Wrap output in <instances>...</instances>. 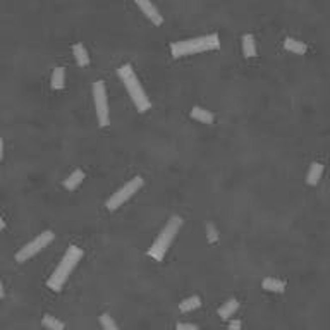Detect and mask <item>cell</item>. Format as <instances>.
Here are the masks:
<instances>
[{
  "instance_id": "23",
  "label": "cell",
  "mask_w": 330,
  "mask_h": 330,
  "mask_svg": "<svg viewBox=\"0 0 330 330\" xmlns=\"http://www.w3.org/2000/svg\"><path fill=\"white\" fill-rule=\"evenodd\" d=\"M227 330H241V320H231Z\"/></svg>"
},
{
  "instance_id": "9",
  "label": "cell",
  "mask_w": 330,
  "mask_h": 330,
  "mask_svg": "<svg viewBox=\"0 0 330 330\" xmlns=\"http://www.w3.org/2000/svg\"><path fill=\"white\" fill-rule=\"evenodd\" d=\"M322 174H324V164L320 162H313L310 165V170L306 174V184L308 186H317L322 179Z\"/></svg>"
},
{
  "instance_id": "25",
  "label": "cell",
  "mask_w": 330,
  "mask_h": 330,
  "mask_svg": "<svg viewBox=\"0 0 330 330\" xmlns=\"http://www.w3.org/2000/svg\"><path fill=\"white\" fill-rule=\"evenodd\" d=\"M3 227H5V220H3L2 217H0V231H2Z\"/></svg>"
},
{
  "instance_id": "1",
  "label": "cell",
  "mask_w": 330,
  "mask_h": 330,
  "mask_svg": "<svg viewBox=\"0 0 330 330\" xmlns=\"http://www.w3.org/2000/svg\"><path fill=\"white\" fill-rule=\"evenodd\" d=\"M219 47H220L219 35H217V33H212V35L198 36V38L175 41V43L170 45V52H172V57L179 59V57H186V55L201 54V52L217 50Z\"/></svg>"
},
{
  "instance_id": "14",
  "label": "cell",
  "mask_w": 330,
  "mask_h": 330,
  "mask_svg": "<svg viewBox=\"0 0 330 330\" xmlns=\"http://www.w3.org/2000/svg\"><path fill=\"white\" fill-rule=\"evenodd\" d=\"M284 48L289 52H292V54H298V55L306 54V50H308L306 43H303L301 40H296V38H286V41H284Z\"/></svg>"
},
{
  "instance_id": "6",
  "label": "cell",
  "mask_w": 330,
  "mask_h": 330,
  "mask_svg": "<svg viewBox=\"0 0 330 330\" xmlns=\"http://www.w3.org/2000/svg\"><path fill=\"white\" fill-rule=\"evenodd\" d=\"M54 241V232L52 231H45L41 234L36 236L33 241H29L28 245H24L19 251L16 253V261L17 263H24L29 258H33L35 254H38L43 248H47L50 243Z\"/></svg>"
},
{
  "instance_id": "16",
  "label": "cell",
  "mask_w": 330,
  "mask_h": 330,
  "mask_svg": "<svg viewBox=\"0 0 330 330\" xmlns=\"http://www.w3.org/2000/svg\"><path fill=\"white\" fill-rule=\"evenodd\" d=\"M82 179H84V172H82V170H74L73 174L69 175V177L64 179V187H66L67 191H74L82 182Z\"/></svg>"
},
{
  "instance_id": "15",
  "label": "cell",
  "mask_w": 330,
  "mask_h": 330,
  "mask_svg": "<svg viewBox=\"0 0 330 330\" xmlns=\"http://www.w3.org/2000/svg\"><path fill=\"white\" fill-rule=\"evenodd\" d=\"M191 117L194 119V121H200L203 124H212L213 122V114L210 110H206L203 107H193V110H191Z\"/></svg>"
},
{
  "instance_id": "3",
  "label": "cell",
  "mask_w": 330,
  "mask_h": 330,
  "mask_svg": "<svg viewBox=\"0 0 330 330\" xmlns=\"http://www.w3.org/2000/svg\"><path fill=\"white\" fill-rule=\"evenodd\" d=\"M82 258V249L78 246H69L66 251V254L62 256L61 263L57 265V268L54 270V273L50 275V279L47 280V286L48 289H52V291L59 292L62 289V286L66 284L67 277L73 273V270L76 268L78 261H80Z\"/></svg>"
},
{
  "instance_id": "20",
  "label": "cell",
  "mask_w": 330,
  "mask_h": 330,
  "mask_svg": "<svg viewBox=\"0 0 330 330\" xmlns=\"http://www.w3.org/2000/svg\"><path fill=\"white\" fill-rule=\"evenodd\" d=\"M100 324H102L103 330H119L117 324L114 322V318H112L110 315H107V313L100 315Z\"/></svg>"
},
{
  "instance_id": "13",
  "label": "cell",
  "mask_w": 330,
  "mask_h": 330,
  "mask_svg": "<svg viewBox=\"0 0 330 330\" xmlns=\"http://www.w3.org/2000/svg\"><path fill=\"white\" fill-rule=\"evenodd\" d=\"M73 54L74 57H76V62L80 67H86L89 66V55H88V50L84 48V45L82 43H76L73 47Z\"/></svg>"
},
{
  "instance_id": "4",
  "label": "cell",
  "mask_w": 330,
  "mask_h": 330,
  "mask_svg": "<svg viewBox=\"0 0 330 330\" xmlns=\"http://www.w3.org/2000/svg\"><path fill=\"white\" fill-rule=\"evenodd\" d=\"M182 226V219L179 215H172L168 219V222L165 224V227L160 231L159 238L155 239V243L148 249V256H152L155 261H162L165 253L168 251L172 241H174L175 234L179 232V229Z\"/></svg>"
},
{
  "instance_id": "21",
  "label": "cell",
  "mask_w": 330,
  "mask_h": 330,
  "mask_svg": "<svg viewBox=\"0 0 330 330\" xmlns=\"http://www.w3.org/2000/svg\"><path fill=\"white\" fill-rule=\"evenodd\" d=\"M206 234H208V241L210 243H215L217 239H219V236H217V229L213 227V226L206 227Z\"/></svg>"
},
{
  "instance_id": "12",
  "label": "cell",
  "mask_w": 330,
  "mask_h": 330,
  "mask_svg": "<svg viewBox=\"0 0 330 330\" xmlns=\"http://www.w3.org/2000/svg\"><path fill=\"white\" fill-rule=\"evenodd\" d=\"M239 308V301L238 299H229V301L224 303L222 306L219 308V317L222 318V320H229V318L232 317V315L236 313V310Z\"/></svg>"
},
{
  "instance_id": "24",
  "label": "cell",
  "mask_w": 330,
  "mask_h": 330,
  "mask_svg": "<svg viewBox=\"0 0 330 330\" xmlns=\"http://www.w3.org/2000/svg\"><path fill=\"white\" fill-rule=\"evenodd\" d=\"M3 157V140L0 138V159Z\"/></svg>"
},
{
  "instance_id": "10",
  "label": "cell",
  "mask_w": 330,
  "mask_h": 330,
  "mask_svg": "<svg viewBox=\"0 0 330 330\" xmlns=\"http://www.w3.org/2000/svg\"><path fill=\"white\" fill-rule=\"evenodd\" d=\"M241 43H243V54H245L246 59L256 57V43H254L253 35H249V33L243 35Z\"/></svg>"
},
{
  "instance_id": "8",
  "label": "cell",
  "mask_w": 330,
  "mask_h": 330,
  "mask_svg": "<svg viewBox=\"0 0 330 330\" xmlns=\"http://www.w3.org/2000/svg\"><path fill=\"white\" fill-rule=\"evenodd\" d=\"M134 3H136V5L140 7L141 12H143L145 16L148 17V19L152 21L155 26H160V24L164 22L162 14H160L159 9H157V7L153 5L152 0H134Z\"/></svg>"
},
{
  "instance_id": "22",
  "label": "cell",
  "mask_w": 330,
  "mask_h": 330,
  "mask_svg": "<svg viewBox=\"0 0 330 330\" xmlns=\"http://www.w3.org/2000/svg\"><path fill=\"white\" fill-rule=\"evenodd\" d=\"M175 330H200V329H198L196 325H193V324H177Z\"/></svg>"
},
{
  "instance_id": "26",
  "label": "cell",
  "mask_w": 330,
  "mask_h": 330,
  "mask_svg": "<svg viewBox=\"0 0 330 330\" xmlns=\"http://www.w3.org/2000/svg\"><path fill=\"white\" fill-rule=\"evenodd\" d=\"M3 298V286H2V280H0V299Z\"/></svg>"
},
{
  "instance_id": "17",
  "label": "cell",
  "mask_w": 330,
  "mask_h": 330,
  "mask_svg": "<svg viewBox=\"0 0 330 330\" xmlns=\"http://www.w3.org/2000/svg\"><path fill=\"white\" fill-rule=\"evenodd\" d=\"M200 306H201V298H200V296H189V298L182 299V301L179 303V310H181L182 313L198 310Z\"/></svg>"
},
{
  "instance_id": "2",
  "label": "cell",
  "mask_w": 330,
  "mask_h": 330,
  "mask_svg": "<svg viewBox=\"0 0 330 330\" xmlns=\"http://www.w3.org/2000/svg\"><path fill=\"white\" fill-rule=\"evenodd\" d=\"M117 74L119 78H121V81L124 82V86H126L127 93H129L131 100H133L134 107L138 108V112H146L150 107H152V102H150V98L146 96L143 86H141L140 80H138L136 73H134L133 66L131 64H124L117 69Z\"/></svg>"
},
{
  "instance_id": "11",
  "label": "cell",
  "mask_w": 330,
  "mask_h": 330,
  "mask_svg": "<svg viewBox=\"0 0 330 330\" xmlns=\"http://www.w3.org/2000/svg\"><path fill=\"white\" fill-rule=\"evenodd\" d=\"M261 287L268 292H277V294H280V292L286 291V282H282V280H279V279H273V277H267V279H263V282H261Z\"/></svg>"
},
{
  "instance_id": "18",
  "label": "cell",
  "mask_w": 330,
  "mask_h": 330,
  "mask_svg": "<svg viewBox=\"0 0 330 330\" xmlns=\"http://www.w3.org/2000/svg\"><path fill=\"white\" fill-rule=\"evenodd\" d=\"M66 84V71L64 67H55L52 73V89H62Z\"/></svg>"
},
{
  "instance_id": "19",
  "label": "cell",
  "mask_w": 330,
  "mask_h": 330,
  "mask_svg": "<svg viewBox=\"0 0 330 330\" xmlns=\"http://www.w3.org/2000/svg\"><path fill=\"white\" fill-rule=\"evenodd\" d=\"M43 325L48 330H64L62 322L57 320L55 317H52V315H45V317H43Z\"/></svg>"
},
{
  "instance_id": "7",
  "label": "cell",
  "mask_w": 330,
  "mask_h": 330,
  "mask_svg": "<svg viewBox=\"0 0 330 330\" xmlns=\"http://www.w3.org/2000/svg\"><path fill=\"white\" fill-rule=\"evenodd\" d=\"M93 100H95L96 117H98L100 126H108V103H107V89H105L103 81L93 82Z\"/></svg>"
},
{
  "instance_id": "5",
  "label": "cell",
  "mask_w": 330,
  "mask_h": 330,
  "mask_svg": "<svg viewBox=\"0 0 330 330\" xmlns=\"http://www.w3.org/2000/svg\"><path fill=\"white\" fill-rule=\"evenodd\" d=\"M145 184V179L141 177V175H136V177H133L129 182H126L122 187H119L117 191H115L114 194H112L110 198H108L107 201H105V206H107L108 212H114V210H117L119 206H122L126 203L129 198H133L134 194L138 193V191L143 187Z\"/></svg>"
}]
</instances>
